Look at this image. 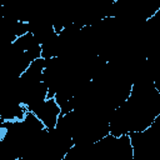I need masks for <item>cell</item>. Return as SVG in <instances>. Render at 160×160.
I'll return each mask as SVG.
<instances>
[{
  "mask_svg": "<svg viewBox=\"0 0 160 160\" xmlns=\"http://www.w3.org/2000/svg\"><path fill=\"white\" fill-rule=\"evenodd\" d=\"M30 112H32L41 121L46 130H52L56 126L58 120L61 115L60 106L54 98H48Z\"/></svg>",
  "mask_w": 160,
  "mask_h": 160,
  "instance_id": "1",
  "label": "cell"
}]
</instances>
